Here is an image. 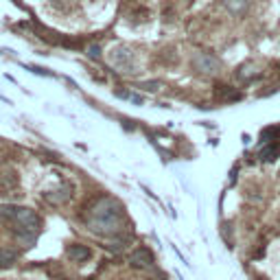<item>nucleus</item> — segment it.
I'll return each mask as SVG.
<instances>
[{
    "instance_id": "nucleus-1",
    "label": "nucleus",
    "mask_w": 280,
    "mask_h": 280,
    "mask_svg": "<svg viewBox=\"0 0 280 280\" xmlns=\"http://www.w3.org/2000/svg\"><path fill=\"white\" fill-rule=\"evenodd\" d=\"M88 228L101 236H116L123 230V208L112 197L94 201L88 214Z\"/></svg>"
},
{
    "instance_id": "nucleus-2",
    "label": "nucleus",
    "mask_w": 280,
    "mask_h": 280,
    "mask_svg": "<svg viewBox=\"0 0 280 280\" xmlns=\"http://www.w3.org/2000/svg\"><path fill=\"white\" fill-rule=\"evenodd\" d=\"M0 219L7 223H14V232L25 245H33L40 234V217L31 208L20 206H0Z\"/></svg>"
},
{
    "instance_id": "nucleus-3",
    "label": "nucleus",
    "mask_w": 280,
    "mask_h": 280,
    "mask_svg": "<svg viewBox=\"0 0 280 280\" xmlns=\"http://www.w3.org/2000/svg\"><path fill=\"white\" fill-rule=\"evenodd\" d=\"M193 68L204 73V75H214L221 70V62L214 55H210V53H197V55L193 57Z\"/></svg>"
},
{
    "instance_id": "nucleus-4",
    "label": "nucleus",
    "mask_w": 280,
    "mask_h": 280,
    "mask_svg": "<svg viewBox=\"0 0 280 280\" xmlns=\"http://www.w3.org/2000/svg\"><path fill=\"white\" fill-rule=\"evenodd\" d=\"M129 263H132V267H149L153 263V254L147 247H138L129 256Z\"/></svg>"
},
{
    "instance_id": "nucleus-5",
    "label": "nucleus",
    "mask_w": 280,
    "mask_h": 280,
    "mask_svg": "<svg viewBox=\"0 0 280 280\" xmlns=\"http://www.w3.org/2000/svg\"><path fill=\"white\" fill-rule=\"evenodd\" d=\"M66 254L70 260H77V263H83V260H88L92 256V252L86 245H70Z\"/></svg>"
},
{
    "instance_id": "nucleus-6",
    "label": "nucleus",
    "mask_w": 280,
    "mask_h": 280,
    "mask_svg": "<svg viewBox=\"0 0 280 280\" xmlns=\"http://www.w3.org/2000/svg\"><path fill=\"white\" fill-rule=\"evenodd\" d=\"M221 5L232 16H241V14H245V9H247V0H221Z\"/></svg>"
},
{
    "instance_id": "nucleus-7",
    "label": "nucleus",
    "mask_w": 280,
    "mask_h": 280,
    "mask_svg": "<svg viewBox=\"0 0 280 280\" xmlns=\"http://www.w3.org/2000/svg\"><path fill=\"white\" fill-rule=\"evenodd\" d=\"M18 260V249H9V247H0V269L11 267Z\"/></svg>"
},
{
    "instance_id": "nucleus-8",
    "label": "nucleus",
    "mask_w": 280,
    "mask_h": 280,
    "mask_svg": "<svg viewBox=\"0 0 280 280\" xmlns=\"http://www.w3.org/2000/svg\"><path fill=\"white\" fill-rule=\"evenodd\" d=\"M127 59H132V53H127V51H123V49L112 51V64H114L116 68H129L127 66Z\"/></svg>"
},
{
    "instance_id": "nucleus-9",
    "label": "nucleus",
    "mask_w": 280,
    "mask_h": 280,
    "mask_svg": "<svg viewBox=\"0 0 280 280\" xmlns=\"http://www.w3.org/2000/svg\"><path fill=\"white\" fill-rule=\"evenodd\" d=\"M217 97L221 101H234V99H239L241 94L236 90H232V88H228V86H219L217 88Z\"/></svg>"
},
{
    "instance_id": "nucleus-10",
    "label": "nucleus",
    "mask_w": 280,
    "mask_h": 280,
    "mask_svg": "<svg viewBox=\"0 0 280 280\" xmlns=\"http://www.w3.org/2000/svg\"><path fill=\"white\" fill-rule=\"evenodd\" d=\"M278 153H280V145H276V147H269V149H267V151H263V158L265 160H276V156H278Z\"/></svg>"
},
{
    "instance_id": "nucleus-11",
    "label": "nucleus",
    "mask_w": 280,
    "mask_h": 280,
    "mask_svg": "<svg viewBox=\"0 0 280 280\" xmlns=\"http://www.w3.org/2000/svg\"><path fill=\"white\" fill-rule=\"evenodd\" d=\"M88 57H90V59H99L101 57V49H99V46H90V49H88Z\"/></svg>"
}]
</instances>
